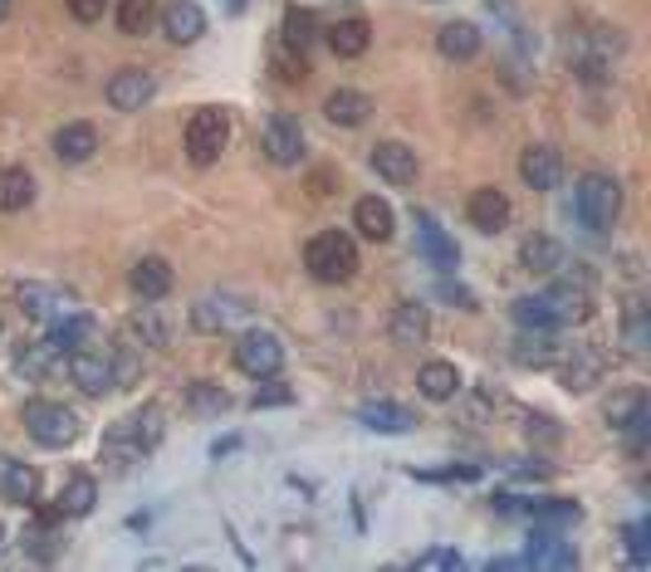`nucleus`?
Returning <instances> with one entry per match:
<instances>
[{"mask_svg": "<svg viewBox=\"0 0 651 572\" xmlns=\"http://www.w3.org/2000/svg\"><path fill=\"white\" fill-rule=\"evenodd\" d=\"M98 338V324L88 314H60L54 318V328H50V342L60 352H78L84 342H94Z\"/></svg>", "mask_w": 651, "mask_h": 572, "instance_id": "27", "label": "nucleus"}, {"mask_svg": "<svg viewBox=\"0 0 651 572\" xmlns=\"http://www.w3.org/2000/svg\"><path fill=\"white\" fill-rule=\"evenodd\" d=\"M358 421L368 431H377V436H407V431H417V416L397 402H368L358 411Z\"/></svg>", "mask_w": 651, "mask_h": 572, "instance_id": "21", "label": "nucleus"}, {"mask_svg": "<svg viewBox=\"0 0 651 572\" xmlns=\"http://www.w3.org/2000/svg\"><path fill=\"white\" fill-rule=\"evenodd\" d=\"M274 74H280L284 84H300V78H308V54L280 40L274 44Z\"/></svg>", "mask_w": 651, "mask_h": 572, "instance_id": "41", "label": "nucleus"}, {"mask_svg": "<svg viewBox=\"0 0 651 572\" xmlns=\"http://www.w3.org/2000/svg\"><path fill=\"white\" fill-rule=\"evenodd\" d=\"M34 201V177L25 167H0V211H25Z\"/></svg>", "mask_w": 651, "mask_h": 572, "instance_id": "31", "label": "nucleus"}, {"mask_svg": "<svg viewBox=\"0 0 651 572\" xmlns=\"http://www.w3.org/2000/svg\"><path fill=\"white\" fill-rule=\"evenodd\" d=\"M592 382H598V358L578 352V362H568V368H564V386H568V392H588Z\"/></svg>", "mask_w": 651, "mask_h": 572, "instance_id": "43", "label": "nucleus"}, {"mask_svg": "<svg viewBox=\"0 0 651 572\" xmlns=\"http://www.w3.org/2000/svg\"><path fill=\"white\" fill-rule=\"evenodd\" d=\"M108 103L118 113H137V108H147V98L157 94V78L147 74V68H137V64H128V68H118V74L108 78Z\"/></svg>", "mask_w": 651, "mask_h": 572, "instance_id": "10", "label": "nucleus"}, {"mask_svg": "<svg viewBox=\"0 0 651 572\" xmlns=\"http://www.w3.org/2000/svg\"><path fill=\"white\" fill-rule=\"evenodd\" d=\"M417 568H427V572H437V568H465V558L455 553V548H427V553L417 558Z\"/></svg>", "mask_w": 651, "mask_h": 572, "instance_id": "44", "label": "nucleus"}, {"mask_svg": "<svg viewBox=\"0 0 651 572\" xmlns=\"http://www.w3.org/2000/svg\"><path fill=\"white\" fill-rule=\"evenodd\" d=\"M0 499L20 509H34L40 505V470H30L25 460H6L0 465Z\"/></svg>", "mask_w": 651, "mask_h": 572, "instance_id": "16", "label": "nucleus"}, {"mask_svg": "<svg viewBox=\"0 0 651 572\" xmlns=\"http://www.w3.org/2000/svg\"><path fill=\"white\" fill-rule=\"evenodd\" d=\"M128 284H133V294L137 299H147V304H157V299H167L171 294V284H177V274H171L167 259H157V255H143L137 265L128 269Z\"/></svg>", "mask_w": 651, "mask_h": 572, "instance_id": "14", "label": "nucleus"}, {"mask_svg": "<svg viewBox=\"0 0 651 572\" xmlns=\"http://www.w3.org/2000/svg\"><path fill=\"white\" fill-rule=\"evenodd\" d=\"M397 215H392V205H387L382 197H363L358 205H353V225H358V235L363 240H392L397 231Z\"/></svg>", "mask_w": 651, "mask_h": 572, "instance_id": "25", "label": "nucleus"}, {"mask_svg": "<svg viewBox=\"0 0 651 572\" xmlns=\"http://www.w3.org/2000/svg\"><path fill=\"white\" fill-rule=\"evenodd\" d=\"M417 250L431 259L437 269H455L461 265V250H455V240L437 225V215H427V211H417Z\"/></svg>", "mask_w": 651, "mask_h": 572, "instance_id": "15", "label": "nucleus"}, {"mask_svg": "<svg viewBox=\"0 0 651 572\" xmlns=\"http://www.w3.org/2000/svg\"><path fill=\"white\" fill-rule=\"evenodd\" d=\"M647 421H651V411H647V396L642 392H617L612 402H608V426L612 431H627L637 451H642V441H647Z\"/></svg>", "mask_w": 651, "mask_h": 572, "instance_id": "13", "label": "nucleus"}, {"mask_svg": "<svg viewBox=\"0 0 651 572\" xmlns=\"http://www.w3.org/2000/svg\"><path fill=\"white\" fill-rule=\"evenodd\" d=\"M437 294H441V299H455V308H475V294L461 289V284H451V279H441Z\"/></svg>", "mask_w": 651, "mask_h": 572, "instance_id": "48", "label": "nucleus"}, {"mask_svg": "<svg viewBox=\"0 0 651 572\" xmlns=\"http://www.w3.org/2000/svg\"><path fill=\"white\" fill-rule=\"evenodd\" d=\"M280 40H284V44H294V50H304V54H308V44L318 40V10H308V6H290V10H284Z\"/></svg>", "mask_w": 651, "mask_h": 572, "instance_id": "32", "label": "nucleus"}, {"mask_svg": "<svg viewBox=\"0 0 651 572\" xmlns=\"http://www.w3.org/2000/svg\"><path fill=\"white\" fill-rule=\"evenodd\" d=\"M524 563L529 568H578V553L564 539H554V533H539V539L529 543V553H524Z\"/></svg>", "mask_w": 651, "mask_h": 572, "instance_id": "33", "label": "nucleus"}, {"mask_svg": "<svg viewBox=\"0 0 651 572\" xmlns=\"http://www.w3.org/2000/svg\"><path fill=\"white\" fill-rule=\"evenodd\" d=\"M235 368L245 377H255V382H270V377H280L284 368V342L270 333V328H250V333H240L235 342Z\"/></svg>", "mask_w": 651, "mask_h": 572, "instance_id": "6", "label": "nucleus"}, {"mask_svg": "<svg viewBox=\"0 0 651 572\" xmlns=\"http://www.w3.org/2000/svg\"><path fill=\"white\" fill-rule=\"evenodd\" d=\"M0 338H6V328H0Z\"/></svg>", "mask_w": 651, "mask_h": 572, "instance_id": "52", "label": "nucleus"}, {"mask_svg": "<svg viewBox=\"0 0 651 572\" xmlns=\"http://www.w3.org/2000/svg\"><path fill=\"white\" fill-rule=\"evenodd\" d=\"M574 205L588 231H608V225H617V215H622V181L608 177V171H588V177H578Z\"/></svg>", "mask_w": 651, "mask_h": 572, "instance_id": "3", "label": "nucleus"}, {"mask_svg": "<svg viewBox=\"0 0 651 572\" xmlns=\"http://www.w3.org/2000/svg\"><path fill=\"white\" fill-rule=\"evenodd\" d=\"M10 15V0H0V20H6Z\"/></svg>", "mask_w": 651, "mask_h": 572, "instance_id": "49", "label": "nucleus"}, {"mask_svg": "<svg viewBox=\"0 0 651 572\" xmlns=\"http://www.w3.org/2000/svg\"><path fill=\"white\" fill-rule=\"evenodd\" d=\"M519 259H524V269H534V274H554L558 265H568L564 245H558L554 235H529L519 245Z\"/></svg>", "mask_w": 651, "mask_h": 572, "instance_id": "29", "label": "nucleus"}, {"mask_svg": "<svg viewBox=\"0 0 651 572\" xmlns=\"http://www.w3.org/2000/svg\"><path fill=\"white\" fill-rule=\"evenodd\" d=\"M372 171L387 187H417V152L407 142H377L372 147Z\"/></svg>", "mask_w": 651, "mask_h": 572, "instance_id": "12", "label": "nucleus"}, {"mask_svg": "<svg viewBox=\"0 0 651 572\" xmlns=\"http://www.w3.org/2000/svg\"><path fill=\"white\" fill-rule=\"evenodd\" d=\"M54 358H60V348H54L50 338H44V342H25V348L15 352V372L30 377V382H40V377L54 368Z\"/></svg>", "mask_w": 651, "mask_h": 572, "instance_id": "36", "label": "nucleus"}, {"mask_svg": "<svg viewBox=\"0 0 651 572\" xmlns=\"http://www.w3.org/2000/svg\"><path fill=\"white\" fill-rule=\"evenodd\" d=\"M368 44H372V25L363 15H348L338 25H328V50L338 60H358V54H368Z\"/></svg>", "mask_w": 651, "mask_h": 572, "instance_id": "23", "label": "nucleus"}, {"mask_svg": "<svg viewBox=\"0 0 651 572\" xmlns=\"http://www.w3.org/2000/svg\"><path fill=\"white\" fill-rule=\"evenodd\" d=\"M510 314L524 333H558V328H564V318H558V308L548 294H524V299H514Z\"/></svg>", "mask_w": 651, "mask_h": 572, "instance_id": "18", "label": "nucleus"}, {"mask_svg": "<svg viewBox=\"0 0 651 572\" xmlns=\"http://www.w3.org/2000/svg\"><path fill=\"white\" fill-rule=\"evenodd\" d=\"M627 548H632V563H651V553H647V523H632V529H627Z\"/></svg>", "mask_w": 651, "mask_h": 572, "instance_id": "47", "label": "nucleus"}, {"mask_svg": "<svg viewBox=\"0 0 651 572\" xmlns=\"http://www.w3.org/2000/svg\"><path fill=\"white\" fill-rule=\"evenodd\" d=\"M519 181L529 191H554L558 181H564V157H558V147L548 142H529L519 152Z\"/></svg>", "mask_w": 651, "mask_h": 572, "instance_id": "8", "label": "nucleus"}, {"mask_svg": "<svg viewBox=\"0 0 651 572\" xmlns=\"http://www.w3.org/2000/svg\"><path fill=\"white\" fill-rule=\"evenodd\" d=\"M524 513L534 523H578L582 519V509L574 499H534V505H524Z\"/></svg>", "mask_w": 651, "mask_h": 572, "instance_id": "38", "label": "nucleus"}, {"mask_svg": "<svg viewBox=\"0 0 651 572\" xmlns=\"http://www.w3.org/2000/svg\"><path fill=\"white\" fill-rule=\"evenodd\" d=\"M69 15L78 20V25H94V20H103V10H108V0H64Z\"/></svg>", "mask_w": 651, "mask_h": 572, "instance_id": "45", "label": "nucleus"}, {"mask_svg": "<svg viewBox=\"0 0 651 572\" xmlns=\"http://www.w3.org/2000/svg\"><path fill=\"white\" fill-rule=\"evenodd\" d=\"M225 142H231V118H225V108H197L187 123V157L197 167H211L221 162Z\"/></svg>", "mask_w": 651, "mask_h": 572, "instance_id": "4", "label": "nucleus"}, {"mask_svg": "<svg viewBox=\"0 0 651 572\" xmlns=\"http://www.w3.org/2000/svg\"><path fill=\"white\" fill-rule=\"evenodd\" d=\"M0 548H6V529H0Z\"/></svg>", "mask_w": 651, "mask_h": 572, "instance_id": "51", "label": "nucleus"}, {"mask_svg": "<svg viewBox=\"0 0 651 572\" xmlns=\"http://www.w3.org/2000/svg\"><path fill=\"white\" fill-rule=\"evenodd\" d=\"M94 505H98V479L74 470L69 475V485H64V495H60L64 519H84V513H94Z\"/></svg>", "mask_w": 651, "mask_h": 572, "instance_id": "28", "label": "nucleus"}, {"mask_svg": "<svg viewBox=\"0 0 651 572\" xmlns=\"http://www.w3.org/2000/svg\"><path fill=\"white\" fill-rule=\"evenodd\" d=\"M133 328L143 333V342H153V348H167V342H171V324H167L162 314H157V304H147V299H143V308L133 314Z\"/></svg>", "mask_w": 651, "mask_h": 572, "instance_id": "37", "label": "nucleus"}, {"mask_svg": "<svg viewBox=\"0 0 651 572\" xmlns=\"http://www.w3.org/2000/svg\"><path fill=\"white\" fill-rule=\"evenodd\" d=\"M25 431L44 451H64L78 441V416L64 402H30L25 406Z\"/></svg>", "mask_w": 651, "mask_h": 572, "instance_id": "5", "label": "nucleus"}, {"mask_svg": "<svg viewBox=\"0 0 651 572\" xmlns=\"http://www.w3.org/2000/svg\"><path fill=\"white\" fill-rule=\"evenodd\" d=\"M162 411L157 406H143L133 411V416L113 421L108 431H103V460L113 465V470H128V465L147 460V455L157 451V441H162Z\"/></svg>", "mask_w": 651, "mask_h": 572, "instance_id": "1", "label": "nucleus"}, {"mask_svg": "<svg viewBox=\"0 0 651 572\" xmlns=\"http://www.w3.org/2000/svg\"><path fill=\"white\" fill-rule=\"evenodd\" d=\"M15 299H20V314L40 318V324H54L60 314H69V308L60 304V294H54L50 284H20Z\"/></svg>", "mask_w": 651, "mask_h": 572, "instance_id": "30", "label": "nucleus"}, {"mask_svg": "<svg viewBox=\"0 0 651 572\" xmlns=\"http://www.w3.org/2000/svg\"><path fill=\"white\" fill-rule=\"evenodd\" d=\"M387 333H392V342H402V348H417V342H427V333H431L427 304H397L392 318H387Z\"/></svg>", "mask_w": 651, "mask_h": 572, "instance_id": "19", "label": "nucleus"}, {"mask_svg": "<svg viewBox=\"0 0 651 572\" xmlns=\"http://www.w3.org/2000/svg\"><path fill=\"white\" fill-rule=\"evenodd\" d=\"M235 318H240V304H231V299L191 304V328H201V333H221V328H231Z\"/></svg>", "mask_w": 651, "mask_h": 572, "instance_id": "34", "label": "nucleus"}, {"mask_svg": "<svg viewBox=\"0 0 651 572\" xmlns=\"http://www.w3.org/2000/svg\"><path fill=\"white\" fill-rule=\"evenodd\" d=\"M157 20V0H123L118 6V30L123 34H147Z\"/></svg>", "mask_w": 651, "mask_h": 572, "instance_id": "39", "label": "nucleus"}, {"mask_svg": "<svg viewBox=\"0 0 651 572\" xmlns=\"http://www.w3.org/2000/svg\"><path fill=\"white\" fill-rule=\"evenodd\" d=\"M260 147H265L270 162L294 167L304 157V128H300V118H290V113H274V118L265 123V137H260Z\"/></svg>", "mask_w": 651, "mask_h": 572, "instance_id": "9", "label": "nucleus"}, {"mask_svg": "<svg viewBox=\"0 0 651 572\" xmlns=\"http://www.w3.org/2000/svg\"><path fill=\"white\" fill-rule=\"evenodd\" d=\"M69 377H74V386L84 396H108L113 386H118V368H113V358H103V352H69Z\"/></svg>", "mask_w": 651, "mask_h": 572, "instance_id": "7", "label": "nucleus"}, {"mask_svg": "<svg viewBox=\"0 0 651 572\" xmlns=\"http://www.w3.org/2000/svg\"><path fill=\"white\" fill-rule=\"evenodd\" d=\"M324 113H328V123H338V128H358V123H368L372 98L363 94V88H334V94L324 98Z\"/></svg>", "mask_w": 651, "mask_h": 572, "instance_id": "24", "label": "nucleus"}, {"mask_svg": "<svg viewBox=\"0 0 651 572\" xmlns=\"http://www.w3.org/2000/svg\"><path fill=\"white\" fill-rule=\"evenodd\" d=\"M304 265L314 274L318 284H348L353 274H358V245H353V235L343 231H318L314 240L304 245Z\"/></svg>", "mask_w": 651, "mask_h": 572, "instance_id": "2", "label": "nucleus"}, {"mask_svg": "<svg viewBox=\"0 0 651 572\" xmlns=\"http://www.w3.org/2000/svg\"><path fill=\"white\" fill-rule=\"evenodd\" d=\"M417 392L427 396V402H451V396L461 392V372H455V362H427V368L417 372Z\"/></svg>", "mask_w": 651, "mask_h": 572, "instance_id": "26", "label": "nucleus"}, {"mask_svg": "<svg viewBox=\"0 0 651 572\" xmlns=\"http://www.w3.org/2000/svg\"><path fill=\"white\" fill-rule=\"evenodd\" d=\"M514 362H519V368H548V362H554V342H548V333H524L519 342H514Z\"/></svg>", "mask_w": 651, "mask_h": 572, "instance_id": "40", "label": "nucleus"}, {"mask_svg": "<svg viewBox=\"0 0 651 572\" xmlns=\"http://www.w3.org/2000/svg\"><path fill=\"white\" fill-rule=\"evenodd\" d=\"M622 333H627V348L632 352H647V342H651V324H647V308L642 304H627V318H622Z\"/></svg>", "mask_w": 651, "mask_h": 572, "instance_id": "42", "label": "nucleus"}, {"mask_svg": "<svg viewBox=\"0 0 651 572\" xmlns=\"http://www.w3.org/2000/svg\"><path fill=\"white\" fill-rule=\"evenodd\" d=\"M94 152H98L94 123H64V128L54 133V157H60V162H88Z\"/></svg>", "mask_w": 651, "mask_h": 572, "instance_id": "22", "label": "nucleus"}, {"mask_svg": "<svg viewBox=\"0 0 651 572\" xmlns=\"http://www.w3.org/2000/svg\"><path fill=\"white\" fill-rule=\"evenodd\" d=\"M187 406L197 411V416H225V411H231V392H225L221 382H191Z\"/></svg>", "mask_w": 651, "mask_h": 572, "instance_id": "35", "label": "nucleus"}, {"mask_svg": "<svg viewBox=\"0 0 651 572\" xmlns=\"http://www.w3.org/2000/svg\"><path fill=\"white\" fill-rule=\"evenodd\" d=\"M162 30L171 44H197L206 34V10L197 6V0H171V6L162 10Z\"/></svg>", "mask_w": 651, "mask_h": 572, "instance_id": "17", "label": "nucleus"}, {"mask_svg": "<svg viewBox=\"0 0 651 572\" xmlns=\"http://www.w3.org/2000/svg\"><path fill=\"white\" fill-rule=\"evenodd\" d=\"M231 10H245V0H231Z\"/></svg>", "mask_w": 651, "mask_h": 572, "instance_id": "50", "label": "nucleus"}, {"mask_svg": "<svg viewBox=\"0 0 651 572\" xmlns=\"http://www.w3.org/2000/svg\"><path fill=\"white\" fill-rule=\"evenodd\" d=\"M437 50H441V60H455V64L475 60L480 54V30L471 25V20H445V25L437 30Z\"/></svg>", "mask_w": 651, "mask_h": 572, "instance_id": "20", "label": "nucleus"}, {"mask_svg": "<svg viewBox=\"0 0 651 572\" xmlns=\"http://www.w3.org/2000/svg\"><path fill=\"white\" fill-rule=\"evenodd\" d=\"M294 402V392H290V386H280V382H274V386H260V392H255V402H250V406H290Z\"/></svg>", "mask_w": 651, "mask_h": 572, "instance_id": "46", "label": "nucleus"}, {"mask_svg": "<svg viewBox=\"0 0 651 572\" xmlns=\"http://www.w3.org/2000/svg\"><path fill=\"white\" fill-rule=\"evenodd\" d=\"M465 215H471V225L480 235H500L510 225L514 205L500 187H480V191H471V201H465Z\"/></svg>", "mask_w": 651, "mask_h": 572, "instance_id": "11", "label": "nucleus"}]
</instances>
